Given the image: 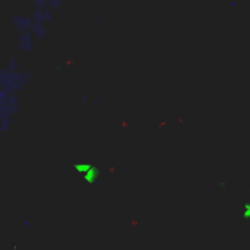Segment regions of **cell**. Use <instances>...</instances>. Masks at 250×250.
<instances>
[{
    "instance_id": "6da1fadb",
    "label": "cell",
    "mask_w": 250,
    "mask_h": 250,
    "mask_svg": "<svg viewBox=\"0 0 250 250\" xmlns=\"http://www.w3.org/2000/svg\"><path fill=\"white\" fill-rule=\"evenodd\" d=\"M22 224H23L25 227H29V221H28L26 218H22Z\"/></svg>"
}]
</instances>
